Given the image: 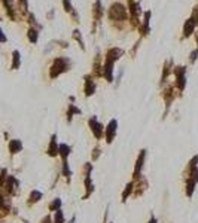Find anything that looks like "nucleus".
<instances>
[{
  "instance_id": "2",
  "label": "nucleus",
  "mask_w": 198,
  "mask_h": 223,
  "mask_svg": "<svg viewBox=\"0 0 198 223\" xmlns=\"http://www.w3.org/2000/svg\"><path fill=\"white\" fill-rule=\"evenodd\" d=\"M89 128H91V131H93V134L95 136L97 140H101V138H103V131H104L103 125L95 119V118H91V119H89Z\"/></svg>"
},
{
  "instance_id": "16",
  "label": "nucleus",
  "mask_w": 198,
  "mask_h": 223,
  "mask_svg": "<svg viewBox=\"0 0 198 223\" xmlns=\"http://www.w3.org/2000/svg\"><path fill=\"white\" fill-rule=\"evenodd\" d=\"M192 28H194V24H192V19H189V21H188V26H185V34H191Z\"/></svg>"
},
{
  "instance_id": "17",
  "label": "nucleus",
  "mask_w": 198,
  "mask_h": 223,
  "mask_svg": "<svg viewBox=\"0 0 198 223\" xmlns=\"http://www.w3.org/2000/svg\"><path fill=\"white\" fill-rule=\"evenodd\" d=\"M197 162H198V155H195V156H194V158H192V159H191L189 161V165H188V168H194V167H197Z\"/></svg>"
},
{
  "instance_id": "1",
  "label": "nucleus",
  "mask_w": 198,
  "mask_h": 223,
  "mask_svg": "<svg viewBox=\"0 0 198 223\" xmlns=\"http://www.w3.org/2000/svg\"><path fill=\"white\" fill-rule=\"evenodd\" d=\"M69 70V61H66L64 58H58V60L54 61L51 69V77H57L60 73Z\"/></svg>"
},
{
  "instance_id": "20",
  "label": "nucleus",
  "mask_w": 198,
  "mask_h": 223,
  "mask_svg": "<svg viewBox=\"0 0 198 223\" xmlns=\"http://www.w3.org/2000/svg\"><path fill=\"white\" fill-rule=\"evenodd\" d=\"M98 152H100V150H98V147H97V149H94V156H93V161H95V159L98 158Z\"/></svg>"
},
{
  "instance_id": "3",
  "label": "nucleus",
  "mask_w": 198,
  "mask_h": 223,
  "mask_svg": "<svg viewBox=\"0 0 198 223\" xmlns=\"http://www.w3.org/2000/svg\"><path fill=\"white\" fill-rule=\"evenodd\" d=\"M116 127H118V122L115 119H112L109 122L107 128H106V141L107 143H112L115 136H116Z\"/></svg>"
},
{
  "instance_id": "11",
  "label": "nucleus",
  "mask_w": 198,
  "mask_h": 223,
  "mask_svg": "<svg viewBox=\"0 0 198 223\" xmlns=\"http://www.w3.org/2000/svg\"><path fill=\"white\" fill-rule=\"evenodd\" d=\"M42 199V192H39V190H31V193H30V204H35V202H39Z\"/></svg>"
},
{
  "instance_id": "8",
  "label": "nucleus",
  "mask_w": 198,
  "mask_h": 223,
  "mask_svg": "<svg viewBox=\"0 0 198 223\" xmlns=\"http://www.w3.org/2000/svg\"><path fill=\"white\" fill-rule=\"evenodd\" d=\"M85 189H86V193H85V197H84V199H86V198L94 192V184H93L91 177H85Z\"/></svg>"
},
{
  "instance_id": "23",
  "label": "nucleus",
  "mask_w": 198,
  "mask_h": 223,
  "mask_svg": "<svg viewBox=\"0 0 198 223\" xmlns=\"http://www.w3.org/2000/svg\"><path fill=\"white\" fill-rule=\"evenodd\" d=\"M147 223H156V219L154 217V216H152V217L149 219V222H147Z\"/></svg>"
},
{
  "instance_id": "9",
  "label": "nucleus",
  "mask_w": 198,
  "mask_h": 223,
  "mask_svg": "<svg viewBox=\"0 0 198 223\" xmlns=\"http://www.w3.org/2000/svg\"><path fill=\"white\" fill-rule=\"evenodd\" d=\"M133 189H134V183L131 181V183H128V184L125 186V189H124V192H122V202H125V201H127V198H128L130 195H131Z\"/></svg>"
},
{
  "instance_id": "7",
  "label": "nucleus",
  "mask_w": 198,
  "mask_h": 223,
  "mask_svg": "<svg viewBox=\"0 0 198 223\" xmlns=\"http://www.w3.org/2000/svg\"><path fill=\"white\" fill-rule=\"evenodd\" d=\"M21 149H23V144H21L19 140H12V141L9 143V150H10V153H18Z\"/></svg>"
},
{
  "instance_id": "22",
  "label": "nucleus",
  "mask_w": 198,
  "mask_h": 223,
  "mask_svg": "<svg viewBox=\"0 0 198 223\" xmlns=\"http://www.w3.org/2000/svg\"><path fill=\"white\" fill-rule=\"evenodd\" d=\"M5 40H6V37L2 34V30H0V42H5Z\"/></svg>"
},
{
  "instance_id": "24",
  "label": "nucleus",
  "mask_w": 198,
  "mask_h": 223,
  "mask_svg": "<svg viewBox=\"0 0 198 223\" xmlns=\"http://www.w3.org/2000/svg\"><path fill=\"white\" fill-rule=\"evenodd\" d=\"M69 223H75V217H73V219H72V220H70Z\"/></svg>"
},
{
  "instance_id": "12",
  "label": "nucleus",
  "mask_w": 198,
  "mask_h": 223,
  "mask_svg": "<svg viewBox=\"0 0 198 223\" xmlns=\"http://www.w3.org/2000/svg\"><path fill=\"white\" fill-rule=\"evenodd\" d=\"M55 214H54V220L52 222L54 223H64V216H63V211L60 210H57V211H54Z\"/></svg>"
},
{
  "instance_id": "4",
  "label": "nucleus",
  "mask_w": 198,
  "mask_h": 223,
  "mask_svg": "<svg viewBox=\"0 0 198 223\" xmlns=\"http://www.w3.org/2000/svg\"><path fill=\"white\" fill-rule=\"evenodd\" d=\"M145 158H146V150H140V153L137 156V161H136V167H134V179H137L140 176V171L143 168V162H145Z\"/></svg>"
},
{
  "instance_id": "18",
  "label": "nucleus",
  "mask_w": 198,
  "mask_h": 223,
  "mask_svg": "<svg viewBox=\"0 0 198 223\" xmlns=\"http://www.w3.org/2000/svg\"><path fill=\"white\" fill-rule=\"evenodd\" d=\"M18 66H19V54L14 52V69H17Z\"/></svg>"
},
{
  "instance_id": "15",
  "label": "nucleus",
  "mask_w": 198,
  "mask_h": 223,
  "mask_svg": "<svg viewBox=\"0 0 198 223\" xmlns=\"http://www.w3.org/2000/svg\"><path fill=\"white\" fill-rule=\"evenodd\" d=\"M91 171H93V165H91V164H85V167H84V176H85V177H89V176H91Z\"/></svg>"
},
{
  "instance_id": "6",
  "label": "nucleus",
  "mask_w": 198,
  "mask_h": 223,
  "mask_svg": "<svg viewBox=\"0 0 198 223\" xmlns=\"http://www.w3.org/2000/svg\"><path fill=\"white\" fill-rule=\"evenodd\" d=\"M70 150H72V147L67 146V144H60V146H58V155L61 156L63 161H67V158H69V155H70Z\"/></svg>"
},
{
  "instance_id": "10",
  "label": "nucleus",
  "mask_w": 198,
  "mask_h": 223,
  "mask_svg": "<svg viewBox=\"0 0 198 223\" xmlns=\"http://www.w3.org/2000/svg\"><path fill=\"white\" fill-rule=\"evenodd\" d=\"M94 89H95V85L93 82V79L86 77V86H85V94L86 95H93L94 94Z\"/></svg>"
},
{
  "instance_id": "19",
  "label": "nucleus",
  "mask_w": 198,
  "mask_h": 223,
  "mask_svg": "<svg viewBox=\"0 0 198 223\" xmlns=\"http://www.w3.org/2000/svg\"><path fill=\"white\" fill-rule=\"evenodd\" d=\"M28 37H30V40L36 42V39H37V34H36L35 30H30V33H28Z\"/></svg>"
},
{
  "instance_id": "5",
  "label": "nucleus",
  "mask_w": 198,
  "mask_h": 223,
  "mask_svg": "<svg viewBox=\"0 0 198 223\" xmlns=\"http://www.w3.org/2000/svg\"><path fill=\"white\" fill-rule=\"evenodd\" d=\"M48 155L55 158L58 156V144H57V136H52L51 141H49V147H48Z\"/></svg>"
},
{
  "instance_id": "25",
  "label": "nucleus",
  "mask_w": 198,
  "mask_h": 223,
  "mask_svg": "<svg viewBox=\"0 0 198 223\" xmlns=\"http://www.w3.org/2000/svg\"><path fill=\"white\" fill-rule=\"evenodd\" d=\"M2 202H3V198H2V195H0V204H2Z\"/></svg>"
},
{
  "instance_id": "21",
  "label": "nucleus",
  "mask_w": 198,
  "mask_h": 223,
  "mask_svg": "<svg viewBox=\"0 0 198 223\" xmlns=\"http://www.w3.org/2000/svg\"><path fill=\"white\" fill-rule=\"evenodd\" d=\"M40 223H51V217H49V216H46V217H45Z\"/></svg>"
},
{
  "instance_id": "13",
  "label": "nucleus",
  "mask_w": 198,
  "mask_h": 223,
  "mask_svg": "<svg viewBox=\"0 0 198 223\" xmlns=\"http://www.w3.org/2000/svg\"><path fill=\"white\" fill-rule=\"evenodd\" d=\"M60 207H61V199L57 198V199H54L51 204H49V210H51V211H57V210H60Z\"/></svg>"
},
{
  "instance_id": "14",
  "label": "nucleus",
  "mask_w": 198,
  "mask_h": 223,
  "mask_svg": "<svg viewBox=\"0 0 198 223\" xmlns=\"http://www.w3.org/2000/svg\"><path fill=\"white\" fill-rule=\"evenodd\" d=\"M63 176H66V177H70V176H72V171H70L69 162H67V161H63Z\"/></svg>"
}]
</instances>
